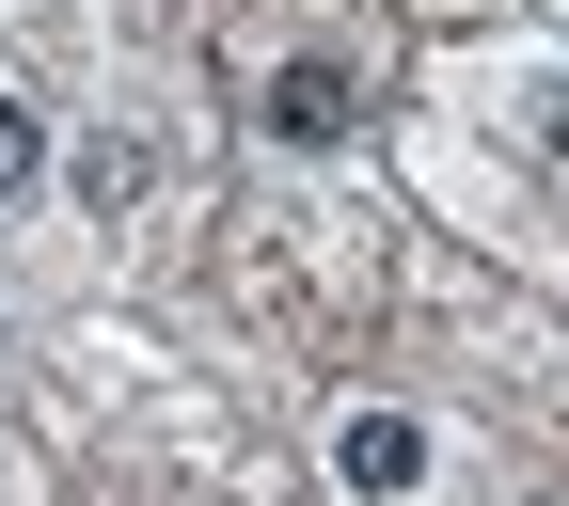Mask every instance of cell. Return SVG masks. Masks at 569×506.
Masks as SVG:
<instances>
[{
	"label": "cell",
	"mask_w": 569,
	"mask_h": 506,
	"mask_svg": "<svg viewBox=\"0 0 569 506\" xmlns=\"http://www.w3.org/2000/svg\"><path fill=\"white\" fill-rule=\"evenodd\" d=\"M269 127H284V142H348V127H365V80H348L332 48H301V63H269Z\"/></svg>",
	"instance_id": "cell-1"
},
{
	"label": "cell",
	"mask_w": 569,
	"mask_h": 506,
	"mask_svg": "<svg viewBox=\"0 0 569 506\" xmlns=\"http://www.w3.org/2000/svg\"><path fill=\"white\" fill-rule=\"evenodd\" d=\"M332 475H348V490H411V475H427V427H411V411H348Z\"/></svg>",
	"instance_id": "cell-2"
},
{
	"label": "cell",
	"mask_w": 569,
	"mask_h": 506,
	"mask_svg": "<svg viewBox=\"0 0 569 506\" xmlns=\"http://www.w3.org/2000/svg\"><path fill=\"white\" fill-rule=\"evenodd\" d=\"M32 175H48V127H32V111H17V96H0V206H17V190H32Z\"/></svg>",
	"instance_id": "cell-3"
}]
</instances>
